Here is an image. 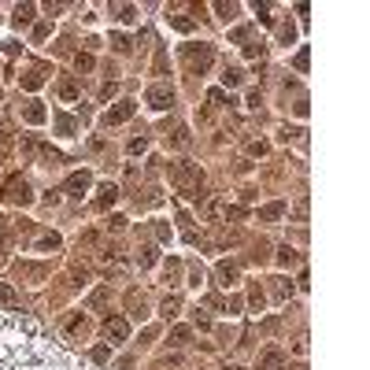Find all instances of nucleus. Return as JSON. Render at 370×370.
<instances>
[{"label":"nucleus","mask_w":370,"mask_h":370,"mask_svg":"<svg viewBox=\"0 0 370 370\" xmlns=\"http://www.w3.org/2000/svg\"><path fill=\"white\" fill-rule=\"evenodd\" d=\"M0 370H89L63 344H56L30 315L0 311Z\"/></svg>","instance_id":"f257e3e1"},{"label":"nucleus","mask_w":370,"mask_h":370,"mask_svg":"<svg viewBox=\"0 0 370 370\" xmlns=\"http://www.w3.org/2000/svg\"><path fill=\"white\" fill-rule=\"evenodd\" d=\"M171 181H174V189L181 196H189V200L204 196V174H200L193 163H171Z\"/></svg>","instance_id":"f03ea898"},{"label":"nucleus","mask_w":370,"mask_h":370,"mask_svg":"<svg viewBox=\"0 0 370 370\" xmlns=\"http://www.w3.org/2000/svg\"><path fill=\"white\" fill-rule=\"evenodd\" d=\"M181 59H185V67L193 74H204L215 63V49L211 44H181Z\"/></svg>","instance_id":"7ed1b4c3"},{"label":"nucleus","mask_w":370,"mask_h":370,"mask_svg":"<svg viewBox=\"0 0 370 370\" xmlns=\"http://www.w3.org/2000/svg\"><path fill=\"white\" fill-rule=\"evenodd\" d=\"M0 196H8L11 204H19V207L34 204V189H30V181H26V178H19V174H11V178L4 181V189H0Z\"/></svg>","instance_id":"20e7f679"},{"label":"nucleus","mask_w":370,"mask_h":370,"mask_svg":"<svg viewBox=\"0 0 370 370\" xmlns=\"http://www.w3.org/2000/svg\"><path fill=\"white\" fill-rule=\"evenodd\" d=\"M104 337H107V344H122V341H126V337H130V322L126 318H122V315H107L104 318Z\"/></svg>","instance_id":"39448f33"},{"label":"nucleus","mask_w":370,"mask_h":370,"mask_svg":"<svg viewBox=\"0 0 370 370\" xmlns=\"http://www.w3.org/2000/svg\"><path fill=\"white\" fill-rule=\"evenodd\" d=\"M133 111H137L133 100H119L115 107H107V111H104V126H122V122L133 119Z\"/></svg>","instance_id":"423d86ee"},{"label":"nucleus","mask_w":370,"mask_h":370,"mask_svg":"<svg viewBox=\"0 0 370 370\" xmlns=\"http://www.w3.org/2000/svg\"><path fill=\"white\" fill-rule=\"evenodd\" d=\"M145 100H148L152 111H167V107L174 104V89H171V85H152V89L145 92Z\"/></svg>","instance_id":"0eeeda50"},{"label":"nucleus","mask_w":370,"mask_h":370,"mask_svg":"<svg viewBox=\"0 0 370 370\" xmlns=\"http://www.w3.org/2000/svg\"><path fill=\"white\" fill-rule=\"evenodd\" d=\"M63 189H67L71 196L89 193V189H92V174H89V171H71V174H67V181H63Z\"/></svg>","instance_id":"6e6552de"},{"label":"nucleus","mask_w":370,"mask_h":370,"mask_svg":"<svg viewBox=\"0 0 370 370\" xmlns=\"http://www.w3.org/2000/svg\"><path fill=\"white\" fill-rule=\"evenodd\" d=\"M115 200H119V185L107 181V185H100V189H97V196H92V207H97V211H107Z\"/></svg>","instance_id":"1a4fd4ad"},{"label":"nucleus","mask_w":370,"mask_h":370,"mask_svg":"<svg viewBox=\"0 0 370 370\" xmlns=\"http://www.w3.org/2000/svg\"><path fill=\"white\" fill-rule=\"evenodd\" d=\"M215 278H219V282H222V285H234V282H237V278H241V267L234 263V259H222V263H219V267H215Z\"/></svg>","instance_id":"9d476101"},{"label":"nucleus","mask_w":370,"mask_h":370,"mask_svg":"<svg viewBox=\"0 0 370 370\" xmlns=\"http://www.w3.org/2000/svg\"><path fill=\"white\" fill-rule=\"evenodd\" d=\"M285 366V352L282 348H267L263 356H259V370H282Z\"/></svg>","instance_id":"9b49d317"},{"label":"nucleus","mask_w":370,"mask_h":370,"mask_svg":"<svg viewBox=\"0 0 370 370\" xmlns=\"http://www.w3.org/2000/svg\"><path fill=\"white\" fill-rule=\"evenodd\" d=\"M285 215V200H270V204L259 207V222H278Z\"/></svg>","instance_id":"f8f14e48"},{"label":"nucleus","mask_w":370,"mask_h":370,"mask_svg":"<svg viewBox=\"0 0 370 370\" xmlns=\"http://www.w3.org/2000/svg\"><path fill=\"white\" fill-rule=\"evenodd\" d=\"M126 307H130V315H133V318H145V315H148L145 292H137V289H133V292H126Z\"/></svg>","instance_id":"ddd939ff"},{"label":"nucleus","mask_w":370,"mask_h":370,"mask_svg":"<svg viewBox=\"0 0 370 370\" xmlns=\"http://www.w3.org/2000/svg\"><path fill=\"white\" fill-rule=\"evenodd\" d=\"M22 119L30 122V126H41L44 119H49V111H44V104H37V100H30L26 104V111H22Z\"/></svg>","instance_id":"4468645a"},{"label":"nucleus","mask_w":370,"mask_h":370,"mask_svg":"<svg viewBox=\"0 0 370 370\" xmlns=\"http://www.w3.org/2000/svg\"><path fill=\"white\" fill-rule=\"evenodd\" d=\"M34 4H19V8H15V15H11V22L15 26H26V22H34Z\"/></svg>","instance_id":"2eb2a0df"},{"label":"nucleus","mask_w":370,"mask_h":370,"mask_svg":"<svg viewBox=\"0 0 370 370\" xmlns=\"http://www.w3.org/2000/svg\"><path fill=\"white\" fill-rule=\"evenodd\" d=\"M241 82H244V71H241V67H226V71H222V85H226V89H237Z\"/></svg>","instance_id":"dca6fc26"},{"label":"nucleus","mask_w":370,"mask_h":370,"mask_svg":"<svg viewBox=\"0 0 370 370\" xmlns=\"http://www.w3.org/2000/svg\"><path fill=\"white\" fill-rule=\"evenodd\" d=\"M289 296H292V282H285V278H274V300L285 304Z\"/></svg>","instance_id":"f3484780"},{"label":"nucleus","mask_w":370,"mask_h":370,"mask_svg":"<svg viewBox=\"0 0 370 370\" xmlns=\"http://www.w3.org/2000/svg\"><path fill=\"white\" fill-rule=\"evenodd\" d=\"M56 130L63 133V137H74V130H78V119H71V115H56Z\"/></svg>","instance_id":"a211bd4d"},{"label":"nucleus","mask_w":370,"mask_h":370,"mask_svg":"<svg viewBox=\"0 0 370 370\" xmlns=\"http://www.w3.org/2000/svg\"><path fill=\"white\" fill-rule=\"evenodd\" d=\"M41 85H44V74H41V71H30V74H22V89H26V92H37Z\"/></svg>","instance_id":"6ab92c4d"},{"label":"nucleus","mask_w":370,"mask_h":370,"mask_svg":"<svg viewBox=\"0 0 370 370\" xmlns=\"http://www.w3.org/2000/svg\"><path fill=\"white\" fill-rule=\"evenodd\" d=\"M296 259H300V252L292 248V244H282V248H278V263H282V267H292Z\"/></svg>","instance_id":"aec40b11"},{"label":"nucleus","mask_w":370,"mask_h":370,"mask_svg":"<svg viewBox=\"0 0 370 370\" xmlns=\"http://www.w3.org/2000/svg\"><path fill=\"white\" fill-rule=\"evenodd\" d=\"M167 22H171L178 34H193V19H185V15H167Z\"/></svg>","instance_id":"412c9836"},{"label":"nucleus","mask_w":370,"mask_h":370,"mask_svg":"<svg viewBox=\"0 0 370 370\" xmlns=\"http://www.w3.org/2000/svg\"><path fill=\"white\" fill-rule=\"evenodd\" d=\"M156 259H159V256H156V248H152V244H141V252H137V263L148 270L152 263H156Z\"/></svg>","instance_id":"4be33fe9"},{"label":"nucleus","mask_w":370,"mask_h":370,"mask_svg":"<svg viewBox=\"0 0 370 370\" xmlns=\"http://www.w3.org/2000/svg\"><path fill=\"white\" fill-rule=\"evenodd\" d=\"M89 359H92V363H97V366H104L107 359H111V344H97V348H92V352H89Z\"/></svg>","instance_id":"5701e85b"},{"label":"nucleus","mask_w":370,"mask_h":370,"mask_svg":"<svg viewBox=\"0 0 370 370\" xmlns=\"http://www.w3.org/2000/svg\"><path fill=\"white\" fill-rule=\"evenodd\" d=\"M63 330H67L71 337H74V333H82V330H85V315H82V311H78V315H71V318L63 322Z\"/></svg>","instance_id":"b1692460"},{"label":"nucleus","mask_w":370,"mask_h":370,"mask_svg":"<svg viewBox=\"0 0 370 370\" xmlns=\"http://www.w3.org/2000/svg\"><path fill=\"white\" fill-rule=\"evenodd\" d=\"M74 67H78V74H89L92 67H97V59H92V52H78V59H74Z\"/></svg>","instance_id":"393cba45"},{"label":"nucleus","mask_w":370,"mask_h":370,"mask_svg":"<svg viewBox=\"0 0 370 370\" xmlns=\"http://www.w3.org/2000/svg\"><path fill=\"white\" fill-rule=\"evenodd\" d=\"M248 37H252V26H234L229 30V41L234 44H248Z\"/></svg>","instance_id":"a878e982"},{"label":"nucleus","mask_w":370,"mask_h":370,"mask_svg":"<svg viewBox=\"0 0 370 370\" xmlns=\"http://www.w3.org/2000/svg\"><path fill=\"white\" fill-rule=\"evenodd\" d=\"M59 97H63V100H78V82L63 78V82H59Z\"/></svg>","instance_id":"bb28decb"},{"label":"nucleus","mask_w":370,"mask_h":370,"mask_svg":"<svg viewBox=\"0 0 370 370\" xmlns=\"http://www.w3.org/2000/svg\"><path fill=\"white\" fill-rule=\"evenodd\" d=\"M115 19H119V22H133V19H137V8H133V4H119V8H115Z\"/></svg>","instance_id":"cd10ccee"},{"label":"nucleus","mask_w":370,"mask_h":370,"mask_svg":"<svg viewBox=\"0 0 370 370\" xmlns=\"http://www.w3.org/2000/svg\"><path fill=\"white\" fill-rule=\"evenodd\" d=\"M56 248H59V234H44L37 241V252H56Z\"/></svg>","instance_id":"c85d7f7f"},{"label":"nucleus","mask_w":370,"mask_h":370,"mask_svg":"<svg viewBox=\"0 0 370 370\" xmlns=\"http://www.w3.org/2000/svg\"><path fill=\"white\" fill-rule=\"evenodd\" d=\"M130 156H141V152H148V137H133V141L126 145Z\"/></svg>","instance_id":"c756f323"},{"label":"nucleus","mask_w":370,"mask_h":370,"mask_svg":"<svg viewBox=\"0 0 370 370\" xmlns=\"http://www.w3.org/2000/svg\"><path fill=\"white\" fill-rule=\"evenodd\" d=\"M34 152H41V159H52V163H59V159H63V152H59V148H52V145H41V148H34Z\"/></svg>","instance_id":"7c9ffc66"},{"label":"nucleus","mask_w":370,"mask_h":370,"mask_svg":"<svg viewBox=\"0 0 370 370\" xmlns=\"http://www.w3.org/2000/svg\"><path fill=\"white\" fill-rule=\"evenodd\" d=\"M181 363H185L181 356H167V359L156 363V370H181Z\"/></svg>","instance_id":"2f4dec72"},{"label":"nucleus","mask_w":370,"mask_h":370,"mask_svg":"<svg viewBox=\"0 0 370 370\" xmlns=\"http://www.w3.org/2000/svg\"><path fill=\"white\" fill-rule=\"evenodd\" d=\"M178 307H181V300H178V296H167V300H163V318H174V315H178Z\"/></svg>","instance_id":"473e14b6"},{"label":"nucleus","mask_w":370,"mask_h":370,"mask_svg":"<svg viewBox=\"0 0 370 370\" xmlns=\"http://www.w3.org/2000/svg\"><path fill=\"white\" fill-rule=\"evenodd\" d=\"M78 244H82V248H97V244H100V234H97V229H85Z\"/></svg>","instance_id":"72a5a7b5"},{"label":"nucleus","mask_w":370,"mask_h":370,"mask_svg":"<svg viewBox=\"0 0 370 370\" xmlns=\"http://www.w3.org/2000/svg\"><path fill=\"white\" fill-rule=\"evenodd\" d=\"M0 307H15V289L11 285H0Z\"/></svg>","instance_id":"f704fd0d"},{"label":"nucleus","mask_w":370,"mask_h":370,"mask_svg":"<svg viewBox=\"0 0 370 370\" xmlns=\"http://www.w3.org/2000/svg\"><path fill=\"white\" fill-rule=\"evenodd\" d=\"M222 307H226V315H241V307H244V296H229Z\"/></svg>","instance_id":"c9c22d12"},{"label":"nucleus","mask_w":370,"mask_h":370,"mask_svg":"<svg viewBox=\"0 0 370 370\" xmlns=\"http://www.w3.org/2000/svg\"><path fill=\"white\" fill-rule=\"evenodd\" d=\"M189 341V326H174L171 330V344H185Z\"/></svg>","instance_id":"e433bc0d"},{"label":"nucleus","mask_w":370,"mask_h":370,"mask_svg":"<svg viewBox=\"0 0 370 370\" xmlns=\"http://www.w3.org/2000/svg\"><path fill=\"white\" fill-rule=\"evenodd\" d=\"M189 141H193V137H189V130H174V137H171V145H174V148H185Z\"/></svg>","instance_id":"4c0bfd02"},{"label":"nucleus","mask_w":370,"mask_h":370,"mask_svg":"<svg viewBox=\"0 0 370 370\" xmlns=\"http://www.w3.org/2000/svg\"><path fill=\"white\" fill-rule=\"evenodd\" d=\"M104 304H107V289L100 285V289H97V292L89 296V307H104Z\"/></svg>","instance_id":"58836bf2"},{"label":"nucleus","mask_w":370,"mask_h":370,"mask_svg":"<svg viewBox=\"0 0 370 370\" xmlns=\"http://www.w3.org/2000/svg\"><path fill=\"white\" fill-rule=\"evenodd\" d=\"M178 274H181V263L178 259H167V282H178Z\"/></svg>","instance_id":"ea45409f"},{"label":"nucleus","mask_w":370,"mask_h":370,"mask_svg":"<svg viewBox=\"0 0 370 370\" xmlns=\"http://www.w3.org/2000/svg\"><path fill=\"white\" fill-rule=\"evenodd\" d=\"M111 44H115V49H119V52H130V49H133V44H130V37H126V34H115V37H111Z\"/></svg>","instance_id":"a19ab883"},{"label":"nucleus","mask_w":370,"mask_h":370,"mask_svg":"<svg viewBox=\"0 0 370 370\" xmlns=\"http://www.w3.org/2000/svg\"><path fill=\"white\" fill-rule=\"evenodd\" d=\"M49 34H52V22H37L34 26V41H44Z\"/></svg>","instance_id":"79ce46f5"},{"label":"nucleus","mask_w":370,"mask_h":370,"mask_svg":"<svg viewBox=\"0 0 370 370\" xmlns=\"http://www.w3.org/2000/svg\"><path fill=\"white\" fill-rule=\"evenodd\" d=\"M115 92H119V82H104L100 85V100H111Z\"/></svg>","instance_id":"37998d69"},{"label":"nucleus","mask_w":370,"mask_h":370,"mask_svg":"<svg viewBox=\"0 0 370 370\" xmlns=\"http://www.w3.org/2000/svg\"><path fill=\"white\" fill-rule=\"evenodd\" d=\"M248 300H252V307H256V311H263V292H259V285H252Z\"/></svg>","instance_id":"c03bdc74"},{"label":"nucleus","mask_w":370,"mask_h":370,"mask_svg":"<svg viewBox=\"0 0 370 370\" xmlns=\"http://www.w3.org/2000/svg\"><path fill=\"white\" fill-rule=\"evenodd\" d=\"M215 11L222 15V19H234V11H237V4H215Z\"/></svg>","instance_id":"a18cd8bd"},{"label":"nucleus","mask_w":370,"mask_h":370,"mask_svg":"<svg viewBox=\"0 0 370 370\" xmlns=\"http://www.w3.org/2000/svg\"><path fill=\"white\" fill-rule=\"evenodd\" d=\"M248 156H267V145L263 141H248Z\"/></svg>","instance_id":"49530a36"},{"label":"nucleus","mask_w":370,"mask_h":370,"mask_svg":"<svg viewBox=\"0 0 370 370\" xmlns=\"http://www.w3.org/2000/svg\"><path fill=\"white\" fill-rule=\"evenodd\" d=\"M244 56H248V59H259V56H263V44H244Z\"/></svg>","instance_id":"de8ad7c7"},{"label":"nucleus","mask_w":370,"mask_h":370,"mask_svg":"<svg viewBox=\"0 0 370 370\" xmlns=\"http://www.w3.org/2000/svg\"><path fill=\"white\" fill-rule=\"evenodd\" d=\"M156 237H159V241H171V226H167V222H156Z\"/></svg>","instance_id":"09e8293b"},{"label":"nucleus","mask_w":370,"mask_h":370,"mask_svg":"<svg viewBox=\"0 0 370 370\" xmlns=\"http://www.w3.org/2000/svg\"><path fill=\"white\" fill-rule=\"evenodd\" d=\"M256 11H259V22H270V4H256Z\"/></svg>","instance_id":"8fccbe9b"},{"label":"nucleus","mask_w":370,"mask_h":370,"mask_svg":"<svg viewBox=\"0 0 370 370\" xmlns=\"http://www.w3.org/2000/svg\"><path fill=\"white\" fill-rule=\"evenodd\" d=\"M126 226V219H122V215H111V219H107V229H122Z\"/></svg>","instance_id":"3c124183"},{"label":"nucleus","mask_w":370,"mask_h":370,"mask_svg":"<svg viewBox=\"0 0 370 370\" xmlns=\"http://www.w3.org/2000/svg\"><path fill=\"white\" fill-rule=\"evenodd\" d=\"M296 71H300V74L307 71V49H300V56H296Z\"/></svg>","instance_id":"603ef678"},{"label":"nucleus","mask_w":370,"mask_h":370,"mask_svg":"<svg viewBox=\"0 0 370 370\" xmlns=\"http://www.w3.org/2000/svg\"><path fill=\"white\" fill-rule=\"evenodd\" d=\"M26 278H44V267H22Z\"/></svg>","instance_id":"864d4df0"},{"label":"nucleus","mask_w":370,"mask_h":370,"mask_svg":"<svg viewBox=\"0 0 370 370\" xmlns=\"http://www.w3.org/2000/svg\"><path fill=\"white\" fill-rule=\"evenodd\" d=\"M207 97H211V104H226V92H222V89H211Z\"/></svg>","instance_id":"5fc2aeb1"},{"label":"nucleus","mask_w":370,"mask_h":370,"mask_svg":"<svg viewBox=\"0 0 370 370\" xmlns=\"http://www.w3.org/2000/svg\"><path fill=\"white\" fill-rule=\"evenodd\" d=\"M226 370H241V366H226Z\"/></svg>","instance_id":"6e6d98bb"}]
</instances>
